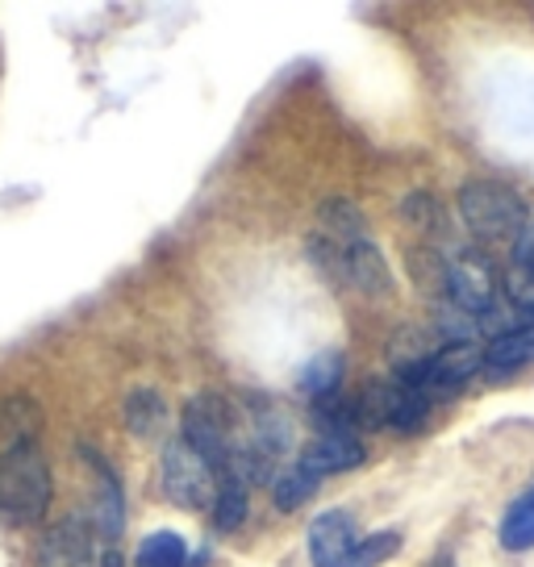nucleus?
Instances as JSON below:
<instances>
[{
    "label": "nucleus",
    "mask_w": 534,
    "mask_h": 567,
    "mask_svg": "<svg viewBox=\"0 0 534 567\" xmlns=\"http://www.w3.org/2000/svg\"><path fill=\"white\" fill-rule=\"evenodd\" d=\"M51 467L38 443H13L0 451V522L30 526L51 509Z\"/></svg>",
    "instance_id": "obj_1"
},
{
    "label": "nucleus",
    "mask_w": 534,
    "mask_h": 567,
    "mask_svg": "<svg viewBox=\"0 0 534 567\" xmlns=\"http://www.w3.org/2000/svg\"><path fill=\"white\" fill-rule=\"evenodd\" d=\"M179 439L193 446L217 476H226L234 451L243 446V401L222 396V392H201V396H193L184 405Z\"/></svg>",
    "instance_id": "obj_2"
},
{
    "label": "nucleus",
    "mask_w": 534,
    "mask_h": 567,
    "mask_svg": "<svg viewBox=\"0 0 534 567\" xmlns=\"http://www.w3.org/2000/svg\"><path fill=\"white\" fill-rule=\"evenodd\" d=\"M401 547V534H368L359 538L356 517L347 509H326L309 522V559L314 567H380Z\"/></svg>",
    "instance_id": "obj_3"
},
{
    "label": "nucleus",
    "mask_w": 534,
    "mask_h": 567,
    "mask_svg": "<svg viewBox=\"0 0 534 567\" xmlns=\"http://www.w3.org/2000/svg\"><path fill=\"white\" fill-rule=\"evenodd\" d=\"M460 217L463 226L481 243H517L526 230V205L517 200L514 188L493 184V179H472L460 188Z\"/></svg>",
    "instance_id": "obj_4"
},
{
    "label": "nucleus",
    "mask_w": 534,
    "mask_h": 567,
    "mask_svg": "<svg viewBox=\"0 0 534 567\" xmlns=\"http://www.w3.org/2000/svg\"><path fill=\"white\" fill-rule=\"evenodd\" d=\"M160 488L172 505L201 514V509H214L217 472L184 439H167L160 455Z\"/></svg>",
    "instance_id": "obj_5"
},
{
    "label": "nucleus",
    "mask_w": 534,
    "mask_h": 567,
    "mask_svg": "<svg viewBox=\"0 0 534 567\" xmlns=\"http://www.w3.org/2000/svg\"><path fill=\"white\" fill-rule=\"evenodd\" d=\"M443 297L468 318H484L493 313L497 301V280H493V267L481 250H455L446 255L443 267Z\"/></svg>",
    "instance_id": "obj_6"
},
{
    "label": "nucleus",
    "mask_w": 534,
    "mask_h": 567,
    "mask_svg": "<svg viewBox=\"0 0 534 567\" xmlns=\"http://www.w3.org/2000/svg\"><path fill=\"white\" fill-rule=\"evenodd\" d=\"M96 530L84 517H68V522H54L51 530L42 534V547H38V567H96Z\"/></svg>",
    "instance_id": "obj_7"
},
{
    "label": "nucleus",
    "mask_w": 534,
    "mask_h": 567,
    "mask_svg": "<svg viewBox=\"0 0 534 567\" xmlns=\"http://www.w3.org/2000/svg\"><path fill=\"white\" fill-rule=\"evenodd\" d=\"M84 455V463L92 467V530L105 534V538H117L125 526V501H122V484H117V476H113V467H109L92 446H84L80 451Z\"/></svg>",
    "instance_id": "obj_8"
},
{
    "label": "nucleus",
    "mask_w": 534,
    "mask_h": 567,
    "mask_svg": "<svg viewBox=\"0 0 534 567\" xmlns=\"http://www.w3.org/2000/svg\"><path fill=\"white\" fill-rule=\"evenodd\" d=\"M363 463V443L356 434H330V430H318V439L305 446L297 467H305L309 476H339V472H351Z\"/></svg>",
    "instance_id": "obj_9"
},
{
    "label": "nucleus",
    "mask_w": 534,
    "mask_h": 567,
    "mask_svg": "<svg viewBox=\"0 0 534 567\" xmlns=\"http://www.w3.org/2000/svg\"><path fill=\"white\" fill-rule=\"evenodd\" d=\"M526 363H534V321L501 330L484 347V368H493V372H514V368H526Z\"/></svg>",
    "instance_id": "obj_10"
},
{
    "label": "nucleus",
    "mask_w": 534,
    "mask_h": 567,
    "mask_svg": "<svg viewBox=\"0 0 534 567\" xmlns=\"http://www.w3.org/2000/svg\"><path fill=\"white\" fill-rule=\"evenodd\" d=\"M318 221H321L318 238L335 243V247H351V243L368 238V221H363V213L351 200H326L318 209Z\"/></svg>",
    "instance_id": "obj_11"
},
{
    "label": "nucleus",
    "mask_w": 534,
    "mask_h": 567,
    "mask_svg": "<svg viewBox=\"0 0 534 567\" xmlns=\"http://www.w3.org/2000/svg\"><path fill=\"white\" fill-rule=\"evenodd\" d=\"M125 430L138 439H155L167 430V401L160 389H134L125 396Z\"/></svg>",
    "instance_id": "obj_12"
},
{
    "label": "nucleus",
    "mask_w": 534,
    "mask_h": 567,
    "mask_svg": "<svg viewBox=\"0 0 534 567\" xmlns=\"http://www.w3.org/2000/svg\"><path fill=\"white\" fill-rule=\"evenodd\" d=\"M38 425H42V409L34 405V396L13 392L9 401H0V439L13 443H34Z\"/></svg>",
    "instance_id": "obj_13"
},
{
    "label": "nucleus",
    "mask_w": 534,
    "mask_h": 567,
    "mask_svg": "<svg viewBox=\"0 0 534 567\" xmlns=\"http://www.w3.org/2000/svg\"><path fill=\"white\" fill-rule=\"evenodd\" d=\"M342 368H347V363H342V351H321L301 368L297 384H301L305 396L318 405V401H326V396H335V392H339Z\"/></svg>",
    "instance_id": "obj_14"
},
{
    "label": "nucleus",
    "mask_w": 534,
    "mask_h": 567,
    "mask_svg": "<svg viewBox=\"0 0 534 567\" xmlns=\"http://www.w3.org/2000/svg\"><path fill=\"white\" fill-rule=\"evenodd\" d=\"M247 509H250L247 484L238 476H217V496H214V509H209L217 530H238L247 522Z\"/></svg>",
    "instance_id": "obj_15"
},
{
    "label": "nucleus",
    "mask_w": 534,
    "mask_h": 567,
    "mask_svg": "<svg viewBox=\"0 0 534 567\" xmlns=\"http://www.w3.org/2000/svg\"><path fill=\"white\" fill-rule=\"evenodd\" d=\"M497 538L505 550H531L534 547V488H526V493L505 509Z\"/></svg>",
    "instance_id": "obj_16"
},
{
    "label": "nucleus",
    "mask_w": 534,
    "mask_h": 567,
    "mask_svg": "<svg viewBox=\"0 0 534 567\" xmlns=\"http://www.w3.org/2000/svg\"><path fill=\"white\" fill-rule=\"evenodd\" d=\"M318 476H309L305 467H285V472H276V480H271V501H276V509H285V514H297L301 505H309L314 501V493H318Z\"/></svg>",
    "instance_id": "obj_17"
},
{
    "label": "nucleus",
    "mask_w": 534,
    "mask_h": 567,
    "mask_svg": "<svg viewBox=\"0 0 534 567\" xmlns=\"http://www.w3.org/2000/svg\"><path fill=\"white\" fill-rule=\"evenodd\" d=\"M134 567H188V547L176 530H155L138 543Z\"/></svg>",
    "instance_id": "obj_18"
},
{
    "label": "nucleus",
    "mask_w": 534,
    "mask_h": 567,
    "mask_svg": "<svg viewBox=\"0 0 534 567\" xmlns=\"http://www.w3.org/2000/svg\"><path fill=\"white\" fill-rule=\"evenodd\" d=\"M505 297L522 309V313H534V267L514 264L510 276H505Z\"/></svg>",
    "instance_id": "obj_19"
},
{
    "label": "nucleus",
    "mask_w": 534,
    "mask_h": 567,
    "mask_svg": "<svg viewBox=\"0 0 534 567\" xmlns=\"http://www.w3.org/2000/svg\"><path fill=\"white\" fill-rule=\"evenodd\" d=\"M96 567H125V559L117 555V550H105V555H101V564H96Z\"/></svg>",
    "instance_id": "obj_20"
}]
</instances>
